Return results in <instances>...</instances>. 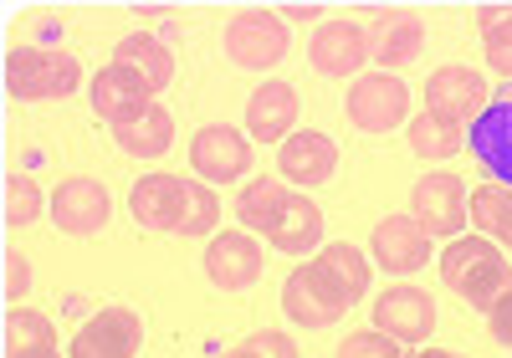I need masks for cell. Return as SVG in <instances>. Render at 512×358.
Masks as SVG:
<instances>
[{
	"label": "cell",
	"mask_w": 512,
	"mask_h": 358,
	"mask_svg": "<svg viewBox=\"0 0 512 358\" xmlns=\"http://www.w3.org/2000/svg\"><path fill=\"white\" fill-rule=\"evenodd\" d=\"M441 277L446 287L461 297V302H472V307H492L507 287H512V266L507 256L497 251V241L487 236H461L441 251Z\"/></svg>",
	"instance_id": "cell-1"
},
{
	"label": "cell",
	"mask_w": 512,
	"mask_h": 358,
	"mask_svg": "<svg viewBox=\"0 0 512 358\" xmlns=\"http://www.w3.org/2000/svg\"><path fill=\"white\" fill-rule=\"evenodd\" d=\"M77 82H82V67L57 47H16L6 57V87L21 103L67 98V93H77Z\"/></svg>",
	"instance_id": "cell-2"
},
{
	"label": "cell",
	"mask_w": 512,
	"mask_h": 358,
	"mask_svg": "<svg viewBox=\"0 0 512 358\" xmlns=\"http://www.w3.org/2000/svg\"><path fill=\"white\" fill-rule=\"evenodd\" d=\"M287 52V21L277 11H262V6H251L241 11L231 26H226V57L246 72H267L277 67Z\"/></svg>",
	"instance_id": "cell-3"
},
{
	"label": "cell",
	"mask_w": 512,
	"mask_h": 358,
	"mask_svg": "<svg viewBox=\"0 0 512 358\" xmlns=\"http://www.w3.org/2000/svg\"><path fill=\"white\" fill-rule=\"evenodd\" d=\"M410 113V87L395 72H364L349 87V123L364 133H390Z\"/></svg>",
	"instance_id": "cell-4"
},
{
	"label": "cell",
	"mask_w": 512,
	"mask_h": 358,
	"mask_svg": "<svg viewBox=\"0 0 512 358\" xmlns=\"http://www.w3.org/2000/svg\"><path fill=\"white\" fill-rule=\"evenodd\" d=\"M308 277H313V287H318L338 312H349V307L369 292V261H364L359 246L333 241V246H318V256L308 261Z\"/></svg>",
	"instance_id": "cell-5"
},
{
	"label": "cell",
	"mask_w": 512,
	"mask_h": 358,
	"mask_svg": "<svg viewBox=\"0 0 512 358\" xmlns=\"http://www.w3.org/2000/svg\"><path fill=\"white\" fill-rule=\"evenodd\" d=\"M144 343V318L128 307H103L98 318H88L72 333L67 358H134Z\"/></svg>",
	"instance_id": "cell-6"
},
{
	"label": "cell",
	"mask_w": 512,
	"mask_h": 358,
	"mask_svg": "<svg viewBox=\"0 0 512 358\" xmlns=\"http://www.w3.org/2000/svg\"><path fill=\"white\" fill-rule=\"evenodd\" d=\"M410 215L425 236H456L466 226V185L456 174H425L410 190Z\"/></svg>",
	"instance_id": "cell-7"
},
{
	"label": "cell",
	"mask_w": 512,
	"mask_h": 358,
	"mask_svg": "<svg viewBox=\"0 0 512 358\" xmlns=\"http://www.w3.org/2000/svg\"><path fill=\"white\" fill-rule=\"evenodd\" d=\"M190 164L205 185H231V179H241L246 164H251V144H246V133H236L226 123H210L190 139Z\"/></svg>",
	"instance_id": "cell-8"
},
{
	"label": "cell",
	"mask_w": 512,
	"mask_h": 358,
	"mask_svg": "<svg viewBox=\"0 0 512 358\" xmlns=\"http://www.w3.org/2000/svg\"><path fill=\"white\" fill-rule=\"evenodd\" d=\"M108 215H113V200L108 190L98 185V179H62V185L52 190V220H57V231L67 236H98L108 226Z\"/></svg>",
	"instance_id": "cell-9"
},
{
	"label": "cell",
	"mask_w": 512,
	"mask_h": 358,
	"mask_svg": "<svg viewBox=\"0 0 512 358\" xmlns=\"http://www.w3.org/2000/svg\"><path fill=\"white\" fill-rule=\"evenodd\" d=\"M369 251H374V261L390 277H410V272H420V266L431 261V236L420 231L415 215H384L379 226H374Z\"/></svg>",
	"instance_id": "cell-10"
},
{
	"label": "cell",
	"mask_w": 512,
	"mask_h": 358,
	"mask_svg": "<svg viewBox=\"0 0 512 358\" xmlns=\"http://www.w3.org/2000/svg\"><path fill=\"white\" fill-rule=\"evenodd\" d=\"M374 328L390 333L395 343H425L436 333V302L420 287H390L374 302Z\"/></svg>",
	"instance_id": "cell-11"
},
{
	"label": "cell",
	"mask_w": 512,
	"mask_h": 358,
	"mask_svg": "<svg viewBox=\"0 0 512 358\" xmlns=\"http://www.w3.org/2000/svg\"><path fill=\"white\" fill-rule=\"evenodd\" d=\"M482 108H487V77L472 67H441L425 82V113L466 123V118H482Z\"/></svg>",
	"instance_id": "cell-12"
},
{
	"label": "cell",
	"mask_w": 512,
	"mask_h": 358,
	"mask_svg": "<svg viewBox=\"0 0 512 358\" xmlns=\"http://www.w3.org/2000/svg\"><path fill=\"white\" fill-rule=\"evenodd\" d=\"M128 210H134V220L144 231L180 236V226H185V179H175V174H144L134 185V195H128Z\"/></svg>",
	"instance_id": "cell-13"
},
{
	"label": "cell",
	"mask_w": 512,
	"mask_h": 358,
	"mask_svg": "<svg viewBox=\"0 0 512 358\" xmlns=\"http://www.w3.org/2000/svg\"><path fill=\"white\" fill-rule=\"evenodd\" d=\"M308 62L323 77H349L369 62V31L354 21H323L308 41Z\"/></svg>",
	"instance_id": "cell-14"
},
{
	"label": "cell",
	"mask_w": 512,
	"mask_h": 358,
	"mask_svg": "<svg viewBox=\"0 0 512 358\" xmlns=\"http://www.w3.org/2000/svg\"><path fill=\"white\" fill-rule=\"evenodd\" d=\"M277 169H282V179H292V185H303V190L328 185L333 169H338V144L318 128H303L277 149Z\"/></svg>",
	"instance_id": "cell-15"
},
{
	"label": "cell",
	"mask_w": 512,
	"mask_h": 358,
	"mask_svg": "<svg viewBox=\"0 0 512 358\" xmlns=\"http://www.w3.org/2000/svg\"><path fill=\"white\" fill-rule=\"evenodd\" d=\"M205 277L216 287H226V292L251 287L256 277H262V246H256L251 236H236V231L216 236L205 246Z\"/></svg>",
	"instance_id": "cell-16"
},
{
	"label": "cell",
	"mask_w": 512,
	"mask_h": 358,
	"mask_svg": "<svg viewBox=\"0 0 512 358\" xmlns=\"http://www.w3.org/2000/svg\"><path fill=\"white\" fill-rule=\"evenodd\" d=\"M297 123V93L287 82H262L246 103V133L256 144H287Z\"/></svg>",
	"instance_id": "cell-17"
},
{
	"label": "cell",
	"mask_w": 512,
	"mask_h": 358,
	"mask_svg": "<svg viewBox=\"0 0 512 358\" xmlns=\"http://www.w3.org/2000/svg\"><path fill=\"white\" fill-rule=\"evenodd\" d=\"M420 47H425V26H420V16H410V11H379V21L369 26V57H374L384 72L415 62Z\"/></svg>",
	"instance_id": "cell-18"
},
{
	"label": "cell",
	"mask_w": 512,
	"mask_h": 358,
	"mask_svg": "<svg viewBox=\"0 0 512 358\" xmlns=\"http://www.w3.org/2000/svg\"><path fill=\"white\" fill-rule=\"evenodd\" d=\"M472 154L497 185L512 190V103H492L482 118H472Z\"/></svg>",
	"instance_id": "cell-19"
},
{
	"label": "cell",
	"mask_w": 512,
	"mask_h": 358,
	"mask_svg": "<svg viewBox=\"0 0 512 358\" xmlns=\"http://www.w3.org/2000/svg\"><path fill=\"white\" fill-rule=\"evenodd\" d=\"M149 87L128 72V67H103L98 77H93V113H103L113 128L118 123H128V118H139L144 108H149Z\"/></svg>",
	"instance_id": "cell-20"
},
{
	"label": "cell",
	"mask_w": 512,
	"mask_h": 358,
	"mask_svg": "<svg viewBox=\"0 0 512 358\" xmlns=\"http://www.w3.org/2000/svg\"><path fill=\"white\" fill-rule=\"evenodd\" d=\"M113 67H128L149 87V93H164V87L175 82V57H169V47H164L159 36H149V31L123 36L118 52H113Z\"/></svg>",
	"instance_id": "cell-21"
},
{
	"label": "cell",
	"mask_w": 512,
	"mask_h": 358,
	"mask_svg": "<svg viewBox=\"0 0 512 358\" xmlns=\"http://www.w3.org/2000/svg\"><path fill=\"white\" fill-rule=\"evenodd\" d=\"M267 241L287 256H308L318 241H323V210L308 200V195H287L282 215L267 226Z\"/></svg>",
	"instance_id": "cell-22"
},
{
	"label": "cell",
	"mask_w": 512,
	"mask_h": 358,
	"mask_svg": "<svg viewBox=\"0 0 512 358\" xmlns=\"http://www.w3.org/2000/svg\"><path fill=\"white\" fill-rule=\"evenodd\" d=\"M113 144L123 154H134V159H159V154H169V144H175V118H169V108L149 103L139 118L113 128Z\"/></svg>",
	"instance_id": "cell-23"
},
{
	"label": "cell",
	"mask_w": 512,
	"mask_h": 358,
	"mask_svg": "<svg viewBox=\"0 0 512 358\" xmlns=\"http://www.w3.org/2000/svg\"><path fill=\"white\" fill-rule=\"evenodd\" d=\"M282 312L297 323V328H328V323H338L344 312H338L318 287H313V277H308V266H297V272L282 282Z\"/></svg>",
	"instance_id": "cell-24"
},
{
	"label": "cell",
	"mask_w": 512,
	"mask_h": 358,
	"mask_svg": "<svg viewBox=\"0 0 512 358\" xmlns=\"http://www.w3.org/2000/svg\"><path fill=\"white\" fill-rule=\"evenodd\" d=\"M466 215H472V226L487 236V241H502L512 246V190L507 185H482L466 195Z\"/></svg>",
	"instance_id": "cell-25"
},
{
	"label": "cell",
	"mask_w": 512,
	"mask_h": 358,
	"mask_svg": "<svg viewBox=\"0 0 512 358\" xmlns=\"http://www.w3.org/2000/svg\"><path fill=\"white\" fill-rule=\"evenodd\" d=\"M282 205H287V190L277 185V179H251V185L236 195V215H241V226L246 231H262L267 236V226L282 215Z\"/></svg>",
	"instance_id": "cell-26"
},
{
	"label": "cell",
	"mask_w": 512,
	"mask_h": 358,
	"mask_svg": "<svg viewBox=\"0 0 512 358\" xmlns=\"http://www.w3.org/2000/svg\"><path fill=\"white\" fill-rule=\"evenodd\" d=\"M41 348H57L52 318H41L31 307H11L6 312V358L11 353H41Z\"/></svg>",
	"instance_id": "cell-27"
},
{
	"label": "cell",
	"mask_w": 512,
	"mask_h": 358,
	"mask_svg": "<svg viewBox=\"0 0 512 358\" xmlns=\"http://www.w3.org/2000/svg\"><path fill=\"white\" fill-rule=\"evenodd\" d=\"M405 133H410V149L425 154V159H446V154L461 149V123L436 118V113H415Z\"/></svg>",
	"instance_id": "cell-28"
},
{
	"label": "cell",
	"mask_w": 512,
	"mask_h": 358,
	"mask_svg": "<svg viewBox=\"0 0 512 358\" xmlns=\"http://www.w3.org/2000/svg\"><path fill=\"white\" fill-rule=\"evenodd\" d=\"M477 26H482L487 67L502 72V77H512V6H482Z\"/></svg>",
	"instance_id": "cell-29"
},
{
	"label": "cell",
	"mask_w": 512,
	"mask_h": 358,
	"mask_svg": "<svg viewBox=\"0 0 512 358\" xmlns=\"http://www.w3.org/2000/svg\"><path fill=\"white\" fill-rule=\"evenodd\" d=\"M221 220V200L210 185H195V179H185V226L180 236H210Z\"/></svg>",
	"instance_id": "cell-30"
},
{
	"label": "cell",
	"mask_w": 512,
	"mask_h": 358,
	"mask_svg": "<svg viewBox=\"0 0 512 358\" xmlns=\"http://www.w3.org/2000/svg\"><path fill=\"white\" fill-rule=\"evenodd\" d=\"M36 215H41V190H36V179L11 174V179H6V226L21 231V226H31Z\"/></svg>",
	"instance_id": "cell-31"
},
{
	"label": "cell",
	"mask_w": 512,
	"mask_h": 358,
	"mask_svg": "<svg viewBox=\"0 0 512 358\" xmlns=\"http://www.w3.org/2000/svg\"><path fill=\"white\" fill-rule=\"evenodd\" d=\"M338 358H400V343L390 333L369 328V333H349L344 343H338Z\"/></svg>",
	"instance_id": "cell-32"
},
{
	"label": "cell",
	"mask_w": 512,
	"mask_h": 358,
	"mask_svg": "<svg viewBox=\"0 0 512 358\" xmlns=\"http://www.w3.org/2000/svg\"><path fill=\"white\" fill-rule=\"evenodd\" d=\"M246 348H251L256 358H297V343H292L287 333H277V328L251 333V338H246Z\"/></svg>",
	"instance_id": "cell-33"
},
{
	"label": "cell",
	"mask_w": 512,
	"mask_h": 358,
	"mask_svg": "<svg viewBox=\"0 0 512 358\" xmlns=\"http://www.w3.org/2000/svg\"><path fill=\"white\" fill-rule=\"evenodd\" d=\"M487 328H492V338H497L502 348H512V287L487 307Z\"/></svg>",
	"instance_id": "cell-34"
},
{
	"label": "cell",
	"mask_w": 512,
	"mask_h": 358,
	"mask_svg": "<svg viewBox=\"0 0 512 358\" xmlns=\"http://www.w3.org/2000/svg\"><path fill=\"white\" fill-rule=\"evenodd\" d=\"M31 287V266L21 251H6V297H21Z\"/></svg>",
	"instance_id": "cell-35"
},
{
	"label": "cell",
	"mask_w": 512,
	"mask_h": 358,
	"mask_svg": "<svg viewBox=\"0 0 512 358\" xmlns=\"http://www.w3.org/2000/svg\"><path fill=\"white\" fill-rule=\"evenodd\" d=\"M282 21H313L318 16V6H287V11H277Z\"/></svg>",
	"instance_id": "cell-36"
},
{
	"label": "cell",
	"mask_w": 512,
	"mask_h": 358,
	"mask_svg": "<svg viewBox=\"0 0 512 358\" xmlns=\"http://www.w3.org/2000/svg\"><path fill=\"white\" fill-rule=\"evenodd\" d=\"M410 358H466V353H451V348H420V353H410Z\"/></svg>",
	"instance_id": "cell-37"
},
{
	"label": "cell",
	"mask_w": 512,
	"mask_h": 358,
	"mask_svg": "<svg viewBox=\"0 0 512 358\" xmlns=\"http://www.w3.org/2000/svg\"><path fill=\"white\" fill-rule=\"evenodd\" d=\"M11 358H62L57 348H41V353H11Z\"/></svg>",
	"instance_id": "cell-38"
},
{
	"label": "cell",
	"mask_w": 512,
	"mask_h": 358,
	"mask_svg": "<svg viewBox=\"0 0 512 358\" xmlns=\"http://www.w3.org/2000/svg\"><path fill=\"white\" fill-rule=\"evenodd\" d=\"M221 358H256V353H251V348H246V343H241V348H226V353H221Z\"/></svg>",
	"instance_id": "cell-39"
}]
</instances>
